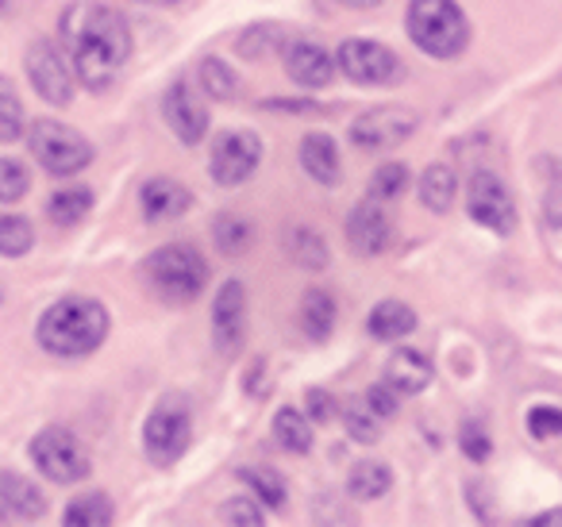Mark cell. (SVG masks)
Listing matches in <instances>:
<instances>
[{
    "mask_svg": "<svg viewBox=\"0 0 562 527\" xmlns=\"http://www.w3.org/2000/svg\"><path fill=\"white\" fill-rule=\"evenodd\" d=\"M139 4H158V9H173V4H181V0H139Z\"/></svg>",
    "mask_w": 562,
    "mask_h": 527,
    "instance_id": "45",
    "label": "cell"
},
{
    "mask_svg": "<svg viewBox=\"0 0 562 527\" xmlns=\"http://www.w3.org/2000/svg\"><path fill=\"white\" fill-rule=\"evenodd\" d=\"M20 139H24V109H20V97L0 81V143Z\"/></svg>",
    "mask_w": 562,
    "mask_h": 527,
    "instance_id": "35",
    "label": "cell"
},
{
    "mask_svg": "<svg viewBox=\"0 0 562 527\" xmlns=\"http://www.w3.org/2000/svg\"><path fill=\"white\" fill-rule=\"evenodd\" d=\"M143 281L155 289V296L170 304H189L204 293L209 285V262L201 250L189 243H166V247L150 250L143 262Z\"/></svg>",
    "mask_w": 562,
    "mask_h": 527,
    "instance_id": "3",
    "label": "cell"
},
{
    "mask_svg": "<svg viewBox=\"0 0 562 527\" xmlns=\"http://www.w3.org/2000/svg\"><path fill=\"white\" fill-rule=\"evenodd\" d=\"M193 439V419L181 396H166L155 404V412L143 424V450L155 466H173L189 450Z\"/></svg>",
    "mask_w": 562,
    "mask_h": 527,
    "instance_id": "7",
    "label": "cell"
},
{
    "mask_svg": "<svg viewBox=\"0 0 562 527\" xmlns=\"http://www.w3.org/2000/svg\"><path fill=\"white\" fill-rule=\"evenodd\" d=\"M416 327V312L405 301H382L370 312V335L382 343H397L405 335H413Z\"/></svg>",
    "mask_w": 562,
    "mask_h": 527,
    "instance_id": "21",
    "label": "cell"
},
{
    "mask_svg": "<svg viewBox=\"0 0 562 527\" xmlns=\"http://www.w3.org/2000/svg\"><path fill=\"white\" fill-rule=\"evenodd\" d=\"M32 189V173L20 158H0V204H16Z\"/></svg>",
    "mask_w": 562,
    "mask_h": 527,
    "instance_id": "34",
    "label": "cell"
},
{
    "mask_svg": "<svg viewBox=\"0 0 562 527\" xmlns=\"http://www.w3.org/2000/svg\"><path fill=\"white\" fill-rule=\"evenodd\" d=\"M243 481L255 489V496L266 508H281L285 504V478L270 466H258V470H243Z\"/></svg>",
    "mask_w": 562,
    "mask_h": 527,
    "instance_id": "33",
    "label": "cell"
},
{
    "mask_svg": "<svg viewBox=\"0 0 562 527\" xmlns=\"http://www.w3.org/2000/svg\"><path fill=\"white\" fill-rule=\"evenodd\" d=\"M339 70L355 81V86L382 89V86H401L405 81V63L393 55L390 47L374 40H347L339 47Z\"/></svg>",
    "mask_w": 562,
    "mask_h": 527,
    "instance_id": "8",
    "label": "cell"
},
{
    "mask_svg": "<svg viewBox=\"0 0 562 527\" xmlns=\"http://www.w3.org/2000/svg\"><path fill=\"white\" fill-rule=\"evenodd\" d=\"M258 162H262V143L250 132H224L212 143L209 170L216 186H243L255 178Z\"/></svg>",
    "mask_w": 562,
    "mask_h": 527,
    "instance_id": "12",
    "label": "cell"
},
{
    "mask_svg": "<svg viewBox=\"0 0 562 527\" xmlns=\"http://www.w3.org/2000/svg\"><path fill=\"white\" fill-rule=\"evenodd\" d=\"M367 401H370V408H374L382 419H393V416H397V393H393V389L385 385V381H378V385L370 389Z\"/></svg>",
    "mask_w": 562,
    "mask_h": 527,
    "instance_id": "40",
    "label": "cell"
},
{
    "mask_svg": "<svg viewBox=\"0 0 562 527\" xmlns=\"http://www.w3.org/2000/svg\"><path fill=\"white\" fill-rule=\"evenodd\" d=\"M273 439H278V447L293 450V455H308V450H313V419L285 404V408L273 416Z\"/></svg>",
    "mask_w": 562,
    "mask_h": 527,
    "instance_id": "26",
    "label": "cell"
},
{
    "mask_svg": "<svg viewBox=\"0 0 562 527\" xmlns=\"http://www.w3.org/2000/svg\"><path fill=\"white\" fill-rule=\"evenodd\" d=\"M528 431L536 439H551V435H562V408H551V404H539V408L528 412Z\"/></svg>",
    "mask_w": 562,
    "mask_h": 527,
    "instance_id": "39",
    "label": "cell"
},
{
    "mask_svg": "<svg viewBox=\"0 0 562 527\" xmlns=\"http://www.w3.org/2000/svg\"><path fill=\"white\" fill-rule=\"evenodd\" d=\"M416 132V112L405 104H382V109H367L351 124V143L362 150H393Z\"/></svg>",
    "mask_w": 562,
    "mask_h": 527,
    "instance_id": "11",
    "label": "cell"
},
{
    "mask_svg": "<svg viewBox=\"0 0 562 527\" xmlns=\"http://www.w3.org/2000/svg\"><path fill=\"white\" fill-rule=\"evenodd\" d=\"M109 309L93 296H63L35 324V339L55 358H86L109 339Z\"/></svg>",
    "mask_w": 562,
    "mask_h": 527,
    "instance_id": "2",
    "label": "cell"
},
{
    "mask_svg": "<svg viewBox=\"0 0 562 527\" xmlns=\"http://www.w3.org/2000/svg\"><path fill=\"white\" fill-rule=\"evenodd\" d=\"M266 109H273V112H316V104H308V101H270Z\"/></svg>",
    "mask_w": 562,
    "mask_h": 527,
    "instance_id": "42",
    "label": "cell"
},
{
    "mask_svg": "<svg viewBox=\"0 0 562 527\" xmlns=\"http://www.w3.org/2000/svg\"><path fill=\"white\" fill-rule=\"evenodd\" d=\"M27 150L55 178H74V173H81L93 162V143L81 132H74L70 124H58V120L27 124Z\"/></svg>",
    "mask_w": 562,
    "mask_h": 527,
    "instance_id": "5",
    "label": "cell"
},
{
    "mask_svg": "<svg viewBox=\"0 0 562 527\" xmlns=\"http://www.w3.org/2000/svg\"><path fill=\"white\" fill-rule=\"evenodd\" d=\"M212 239H216L220 255L239 258V255H247L250 243H255V224L235 216V212H220V216L212 220Z\"/></svg>",
    "mask_w": 562,
    "mask_h": 527,
    "instance_id": "25",
    "label": "cell"
},
{
    "mask_svg": "<svg viewBox=\"0 0 562 527\" xmlns=\"http://www.w3.org/2000/svg\"><path fill=\"white\" fill-rule=\"evenodd\" d=\"M89 212H93V193H89L86 186L58 189L47 201V216H50V224H58V227H78Z\"/></svg>",
    "mask_w": 562,
    "mask_h": 527,
    "instance_id": "27",
    "label": "cell"
},
{
    "mask_svg": "<svg viewBox=\"0 0 562 527\" xmlns=\"http://www.w3.org/2000/svg\"><path fill=\"white\" fill-rule=\"evenodd\" d=\"M162 116H166V124H170V132L178 135L186 147H196V143L209 135V109L196 101L189 81H173V86L166 89Z\"/></svg>",
    "mask_w": 562,
    "mask_h": 527,
    "instance_id": "15",
    "label": "cell"
},
{
    "mask_svg": "<svg viewBox=\"0 0 562 527\" xmlns=\"http://www.w3.org/2000/svg\"><path fill=\"white\" fill-rule=\"evenodd\" d=\"M459 447H462V455L470 458V462H485V458L493 455V439H490V431H485L477 419H467V424L459 427Z\"/></svg>",
    "mask_w": 562,
    "mask_h": 527,
    "instance_id": "38",
    "label": "cell"
},
{
    "mask_svg": "<svg viewBox=\"0 0 562 527\" xmlns=\"http://www.w3.org/2000/svg\"><path fill=\"white\" fill-rule=\"evenodd\" d=\"M431 373H436V370H431L428 355L401 347V350H393L390 362H385L382 381H385V385H390L397 396H420L424 389L431 385Z\"/></svg>",
    "mask_w": 562,
    "mask_h": 527,
    "instance_id": "19",
    "label": "cell"
},
{
    "mask_svg": "<svg viewBox=\"0 0 562 527\" xmlns=\"http://www.w3.org/2000/svg\"><path fill=\"white\" fill-rule=\"evenodd\" d=\"M47 516V496L20 473H0V524H35Z\"/></svg>",
    "mask_w": 562,
    "mask_h": 527,
    "instance_id": "16",
    "label": "cell"
},
{
    "mask_svg": "<svg viewBox=\"0 0 562 527\" xmlns=\"http://www.w3.org/2000/svg\"><path fill=\"white\" fill-rule=\"evenodd\" d=\"M189 204H193V193L173 178H150L139 189V209L150 224H170V220L186 216Z\"/></svg>",
    "mask_w": 562,
    "mask_h": 527,
    "instance_id": "18",
    "label": "cell"
},
{
    "mask_svg": "<svg viewBox=\"0 0 562 527\" xmlns=\"http://www.w3.org/2000/svg\"><path fill=\"white\" fill-rule=\"evenodd\" d=\"M467 212L470 220H477L482 227L497 235H513L516 232V201L505 189V181L490 170H474L467 186Z\"/></svg>",
    "mask_w": 562,
    "mask_h": 527,
    "instance_id": "10",
    "label": "cell"
},
{
    "mask_svg": "<svg viewBox=\"0 0 562 527\" xmlns=\"http://www.w3.org/2000/svg\"><path fill=\"white\" fill-rule=\"evenodd\" d=\"M305 404H308V419H316V424H328V419L336 416V401H331V393H324V389H308Z\"/></svg>",
    "mask_w": 562,
    "mask_h": 527,
    "instance_id": "41",
    "label": "cell"
},
{
    "mask_svg": "<svg viewBox=\"0 0 562 527\" xmlns=\"http://www.w3.org/2000/svg\"><path fill=\"white\" fill-rule=\"evenodd\" d=\"M454 193H459V178H454V170L447 162H431L428 170H424V178H420L424 209L436 212V216H443V212H451Z\"/></svg>",
    "mask_w": 562,
    "mask_h": 527,
    "instance_id": "22",
    "label": "cell"
},
{
    "mask_svg": "<svg viewBox=\"0 0 562 527\" xmlns=\"http://www.w3.org/2000/svg\"><path fill=\"white\" fill-rule=\"evenodd\" d=\"M531 524H539V527H547V524H562V508L559 512H547V516H536Z\"/></svg>",
    "mask_w": 562,
    "mask_h": 527,
    "instance_id": "43",
    "label": "cell"
},
{
    "mask_svg": "<svg viewBox=\"0 0 562 527\" xmlns=\"http://www.w3.org/2000/svg\"><path fill=\"white\" fill-rule=\"evenodd\" d=\"M32 247H35L32 220L16 216V212H0V255H4V258H24Z\"/></svg>",
    "mask_w": 562,
    "mask_h": 527,
    "instance_id": "31",
    "label": "cell"
},
{
    "mask_svg": "<svg viewBox=\"0 0 562 527\" xmlns=\"http://www.w3.org/2000/svg\"><path fill=\"white\" fill-rule=\"evenodd\" d=\"M63 524L66 527H104L112 524V501L109 493H81L66 504L63 512Z\"/></svg>",
    "mask_w": 562,
    "mask_h": 527,
    "instance_id": "28",
    "label": "cell"
},
{
    "mask_svg": "<svg viewBox=\"0 0 562 527\" xmlns=\"http://www.w3.org/2000/svg\"><path fill=\"white\" fill-rule=\"evenodd\" d=\"M344 424H347V435H351L355 442H378L385 419L370 408L367 396H351V401H347V408H344Z\"/></svg>",
    "mask_w": 562,
    "mask_h": 527,
    "instance_id": "30",
    "label": "cell"
},
{
    "mask_svg": "<svg viewBox=\"0 0 562 527\" xmlns=\"http://www.w3.org/2000/svg\"><path fill=\"white\" fill-rule=\"evenodd\" d=\"M285 74H290L301 89H324V86H331L336 58H331L321 43L297 40L285 47Z\"/></svg>",
    "mask_w": 562,
    "mask_h": 527,
    "instance_id": "17",
    "label": "cell"
},
{
    "mask_svg": "<svg viewBox=\"0 0 562 527\" xmlns=\"http://www.w3.org/2000/svg\"><path fill=\"white\" fill-rule=\"evenodd\" d=\"M243 339H247V289L243 281H227L216 293L212 304V343L220 355H239Z\"/></svg>",
    "mask_w": 562,
    "mask_h": 527,
    "instance_id": "14",
    "label": "cell"
},
{
    "mask_svg": "<svg viewBox=\"0 0 562 527\" xmlns=\"http://www.w3.org/2000/svg\"><path fill=\"white\" fill-rule=\"evenodd\" d=\"M405 189H408V166H401V162H385L382 170L370 178V197H374V201H397Z\"/></svg>",
    "mask_w": 562,
    "mask_h": 527,
    "instance_id": "36",
    "label": "cell"
},
{
    "mask_svg": "<svg viewBox=\"0 0 562 527\" xmlns=\"http://www.w3.org/2000/svg\"><path fill=\"white\" fill-rule=\"evenodd\" d=\"M339 4H347V9H378L382 0H339Z\"/></svg>",
    "mask_w": 562,
    "mask_h": 527,
    "instance_id": "44",
    "label": "cell"
},
{
    "mask_svg": "<svg viewBox=\"0 0 562 527\" xmlns=\"http://www.w3.org/2000/svg\"><path fill=\"white\" fill-rule=\"evenodd\" d=\"M393 485V470L378 458H367V462L351 466V478H347V489H351L355 501H382Z\"/></svg>",
    "mask_w": 562,
    "mask_h": 527,
    "instance_id": "24",
    "label": "cell"
},
{
    "mask_svg": "<svg viewBox=\"0 0 562 527\" xmlns=\"http://www.w3.org/2000/svg\"><path fill=\"white\" fill-rule=\"evenodd\" d=\"M301 327L308 339H328L336 332V296L328 289H308L301 301Z\"/></svg>",
    "mask_w": 562,
    "mask_h": 527,
    "instance_id": "23",
    "label": "cell"
},
{
    "mask_svg": "<svg viewBox=\"0 0 562 527\" xmlns=\"http://www.w3.org/2000/svg\"><path fill=\"white\" fill-rule=\"evenodd\" d=\"M32 462L43 478H50L55 485H78L93 473V458L81 447V439L70 427H43L32 439Z\"/></svg>",
    "mask_w": 562,
    "mask_h": 527,
    "instance_id": "6",
    "label": "cell"
},
{
    "mask_svg": "<svg viewBox=\"0 0 562 527\" xmlns=\"http://www.w3.org/2000/svg\"><path fill=\"white\" fill-rule=\"evenodd\" d=\"M24 70L32 78V89L55 109H66L74 101V89H78V78H74L70 63H66L63 47H55L50 40H32L24 55Z\"/></svg>",
    "mask_w": 562,
    "mask_h": 527,
    "instance_id": "9",
    "label": "cell"
},
{
    "mask_svg": "<svg viewBox=\"0 0 562 527\" xmlns=\"http://www.w3.org/2000/svg\"><path fill=\"white\" fill-rule=\"evenodd\" d=\"M405 27L428 58H459L470 43V24L454 0H413Z\"/></svg>",
    "mask_w": 562,
    "mask_h": 527,
    "instance_id": "4",
    "label": "cell"
},
{
    "mask_svg": "<svg viewBox=\"0 0 562 527\" xmlns=\"http://www.w3.org/2000/svg\"><path fill=\"white\" fill-rule=\"evenodd\" d=\"M285 250H290L293 262L305 266V270H324V266L331 262L328 243H324V235L313 232V227H293L290 239H285Z\"/></svg>",
    "mask_w": 562,
    "mask_h": 527,
    "instance_id": "29",
    "label": "cell"
},
{
    "mask_svg": "<svg viewBox=\"0 0 562 527\" xmlns=\"http://www.w3.org/2000/svg\"><path fill=\"white\" fill-rule=\"evenodd\" d=\"M196 81H201V89L212 101H235V97H239V78H235L232 66L220 63V58H204L201 70H196Z\"/></svg>",
    "mask_w": 562,
    "mask_h": 527,
    "instance_id": "32",
    "label": "cell"
},
{
    "mask_svg": "<svg viewBox=\"0 0 562 527\" xmlns=\"http://www.w3.org/2000/svg\"><path fill=\"white\" fill-rule=\"evenodd\" d=\"M58 43L74 78L89 93H104L132 58V27L101 0H74L58 16Z\"/></svg>",
    "mask_w": 562,
    "mask_h": 527,
    "instance_id": "1",
    "label": "cell"
},
{
    "mask_svg": "<svg viewBox=\"0 0 562 527\" xmlns=\"http://www.w3.org/2000/svg\"><path fill=\"white\" fill-rule=\"evenodd\" d=\"M301 166H305V173L313 181H321V186H336L344 173H339V150H336V139L331 135H305V143H301Z\"/></svg>",
    "mask_w": 562,
    "mask_h": 527,
    "instance_id": "20",
    "label": "cell"
},
{
    "mask_svg": "<svg viewBox=\"0 0 562 527\" xmlns=\"http://www.w3.org/2000/svg\"><path fill=\"white\" fill-rule=\"evenodd\" d=\"M220 519L224 524H239V527H258L262 524V501L258 496H232V501H224V508H220Z\"/></svg>",
    "mask_w": 562,
    "mask_h": 527,
    "instance_id": "37",
    "label": "cell"
},
{
    "mask_svg": "<svg viewBox=\"0 0 562 527\" xmlns=\"http://www.w3.org/2000/svg\"><path fill=\"white\" fill-rule=\"evenodd\" d=\"M347 243L359 258H378L390 250L393 243V216L385 209V201H367L355 204V212L347 216Z\"/></svg>",
    "mask_w": 562,
    "mask_h": 527,
    "instance_id": "13",
    "label": "cell"
}]
</instances>
